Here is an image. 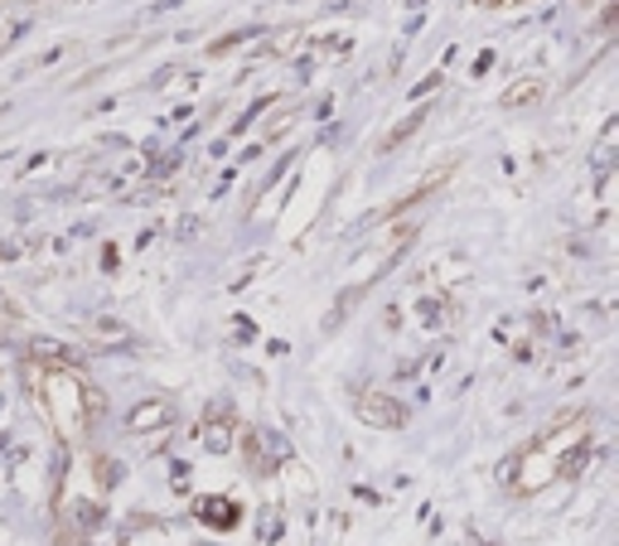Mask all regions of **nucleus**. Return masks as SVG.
<instances>
[{
  "label": "nucleus",
  "mask_w": 619,
  "mask_h": 546,
  "mask_svg": "<svg viewBox=\"0 0 619 546\" xmlns=\"http://www.w3.org/2000/svg\"><path fill=\"white\" fill-rule=\"evenodd\" d=\"M358 416H364L368 426H378V431L406 426V406L397 397H388V392H364V397H358Z\"/></svg>",
  "instance_id": "f257e3e1"
},
{
  "label": "nucleus",
  "mask_w": 619,
  "mask_h": 546,
  "mask_svg": "<svg viewBox=\"0 0 619 546\" xmlns=\"http://www.w3.org/2000/svg\"><path fill=\"white\" fill-rule=\"evenodd\" d=\"M165 421H170V406L165 402H146V406H136L126 426H131V431H156V426H165Z\"/></svg>",
  "instance_id": "f03ea898"
},
{
  "label": "nucleus",
  "mask_w": 619,
  "mask_h": 546,
  "mask_svg": "<svg viewBox=\"0 0 619 546\" xmlns=\"http://www.w3.org/2000/svg\"><path fill=\"white\" fill-rule=\"evenodd\" d=\"M198 513H204L208 522H214V527H228V522L238 518V508H228L223 498H204V503H198Z\"/></svg>",
  "instance_id": "7ed1b4c3"
},
{
  "label": "nucleus",
  "mask_w": 619,
  "mask_h": 546,
  "mask_svg": "<svg viewBox=\"0 0 619 546\" xmlns=\"http://www.w3.org/2000/svg\"><path fill=\"white\" fill-rule=\"evenodd\" d=\"M204 440H208V450H228V445H232V435L223 431V426H214V431H208Z\"/></svg>",
  "instance_id": "20e7f679"
}]
</instances>
